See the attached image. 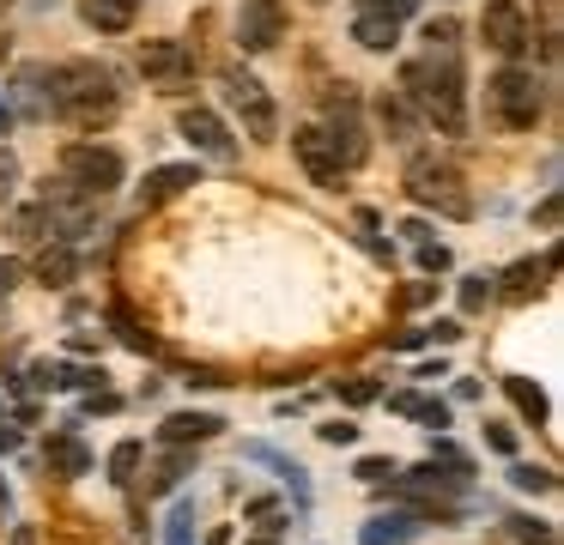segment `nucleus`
<instances>
[{
	"label": "nucleus",
	"mask_w": 564,
	"mask_h": 545,
	"mask_svg": "<svg viewBox=\"0 0 564 545\" xmlns=\"http://www.w3.org/2000/svg\"><path fill=\"white\" fill-rule=\"evenodd\" d=\"M401 97L413 116H431L443 133H467V79H462V24L431 19L425 55L401 67Z\"/></svg>",
	"instance_id": "1"
},
{
	"label": "nucleus",
	"mask_w": 564,
	"mask_h": 545,
	"mask_svg": "<svg viewBox=\"0 0 564 545\" xmlns=\"http://www.w3.org/2000/svg\"><path fill=\"white\" fill-rule=\"evenodd\" d=\"M50 116L79 133H98L122 116V85L104 61H62L50 67Z\"/></svg>",
	"instance_id": "2"
},
{
	"label": "nucleus",
	"mask_w": 564,
	"mask_h": 545,
	"mask_svg": "<svg viewBox=\"0 0 564 545\" xmlns=\"http://www.w3.org/2000/svg\"><path fill=\"white\" fill-rule=\"evenodd\" d=\"M401 188L413 194L419 206H431V212L443 218H474V194H467L462 170L449 164L443 152H413L401 170Z\"/></svg>",
	"instance_id": "3"
},
{
	"label": "nucleus",
	"mask_w": 564,
	"mask_h": 545,
	"mask_svg": "<svg viewBox=\"0 0 564 545\" xmlns=\"http://www.w3.org/2000/svg\"><path fill=\"white\" fill-rule=\"evenodd\" d=\"M128 164L122 152H110V145H91V140H67L62 145V182H74L79 194H91V200H104L110 188H122Z\"/></svg>",
	"instance_id": "4"
},
{
	"label": "nucleus",
	"mask_w": 564,
	"mask_h": 545,
	"mask_svg": "<svg viewBox=\"0 0 564 545\" xmlns=\"http://www.w3.org/2000/svg\"><path fill=\"white\" fill-rule=\"evenodd\" d=\"M486 103H491V116H498V128L528 133V128L540 121V109H546V97H540V79H534V73L503 67L498 79L486 85Z\"/></svg>",
	"instance_id": "5"
},
{
	"label": "nucleus",
	"mask_w": 564,
	"mask_h": 545,
	"mask_svg": "<svg viewBox=\"0 0 564 545\" xmlns=\"http://www.w3.org/2000/svg\"><path fill=\"white\" fill-rule=\"evenodd\" d=\"M219 85H225V97H231V109L243 116L249 140H273V133H280V109H273L268 85H261L256 73H243V67H225V73H219Z\"/></svg>",
	"instance_id": "6"
},
{
	"label": "nucleus",
	"mask_w": 564,
	"mask_h": 545,
	"mask_svg": "<svg viewBox=\"0 0 564 545\" xmlns=\"http://www.w3.org/2000/svg\"><path fill=\"white\" fill-rule=\"evenodd\" d=\"M328 145H334V157H340V170H358L370 157V140H365V121H358V97H352V85H340V97L328 103Z\"/></svg>",
	"instance_id": "7"
},
{
	"label": "nucleus",
	"mask_w": 564,
	"mask_h": 545,
	"mask_svg": "<svg viewBox=\"0 0 564 545\" xmlns=\"http://www.w3.org/2000/svg\"><path fill=\"white\" fill-rule=\"evenodd\" d=\"M479 36H486L491 55L516 61L528 43H534V24H528V12L516 7V0H486V12H479Z\"/></svg>",
	"instance_id": "8"
},
{
	"label": "nucleus",
	"mask_w": 564,
	"mask_h": 545,
	"mask_svg": "<svg viewBox=\"0 0 564 545\" xmlns=\"http://www.w3.org/2000/svg\"><path fill=\"white\" fill-rule=\"evenodd\" d=\"M237 43H243L249 55L280 48L285 43V7L280 0H243V12H237Z\"/></svg>",
	"instance_id": "9"
},
{
	"label": "nucleus",
	"mask_w": 564,
	"mask_h": 545,
	"mask_svg": "<svg viewBox=\"0 0 564 545\" xmlns=\"http://www.w3.org/2000/svg\"><path fill=\"white\" fill-rule=\"evenodd\" d=\"M140 73H147V79H159L164 91H176V85L195 79V48H188V43H171V36H159V43H140Z\"/></svg>",
	"instance_id": "10"
},
{
	"label": "nucleus",
	"mask_w": 564,
	"mask_h": 545,
	"mask_svg": "<svg viewBox=\"0 0 564 545\" xmlns=\"http://www.w3.org/2000/svg\"><path fill=\"white\" fill-rule=\"evenodd\" d=\"M176 128H183V140L195 145V152H207V157H237V133L225 128V121L213 116L207 103H188L183 116H176Z\"/></svg>",
	"instance_id": "11"
},
{
	"label": "nucleus",
	"mask_w": 564,
	"mask_h": 545,
	"mask_svg": "<svg viewBox=\"0 0 564 545\" xmlns=\"http://www.w3.org/2000/svg\"><path fill=\"white\" fill-rule=\"evenodd\" d=\"M292 152H297V164L310 170V182H322V188H334V182L346 176L340 157H334V145H328V133H322V128H297V133H292Z\"/></svg>",
	"instance_id": "12"
},
{
	"label": "nucleus",
	"mask_w": 564,
	"mask_h": 545,
	"mask_svg": "<svg viewBox=\"0 0 564 545\" xmlns=\"http://www.w3.org/2000/svg\"><path fill=\"white\" fill-rule=\"evenodd\" d=\"M43 460H50L55 479H86V472H91V448H86V436H79L74 424L50 430V443H43Z\"/></svg>",
	"instance_id": "13"
},
{
	"label": "nucleus",
	"mask_w": 564,
	"mask_h": 545,
	"mask_svg": "<svg viewBox=\"0 0 564 545\" xmlns=\"http://www.w3.org/2000/svg\"><path fill=\"white\" fill-rule=\"evenodd\" d=\"M219 430H225L219 412H171V418L159 424V443H171V448H200V443H213Z\"/></svg>",
	"instance_id": "14"
},
{
	"label": "nucleus",
	"mask_w": 564,
	"mask_h": 545,
	"mask_svg": "<svg viewBox=\"0 0 564 545\" xmlns=\"http://www.w3.org/2000/svg\"><path fill=\"white\" fill-rule=\"evenodd\" d=\"M13 121L25 116V121H50V67H19V79H13Z\"/></svg>",
	"instance_id": "15"
},
{
	"label": "nucleus",
	"mask_w": 564,
	"mask_h": 545,
	"mask_svg": "<svg viewBox=\"0 0 564 545\" xmlns=\"http://www.w3.org/2000/svg\"><path fill=\"white\" fill-rule=\"evenodd\" d=\"M437 515H425V509H406V515H377L365 533H358V545H406L413 533H425Z\"/></svg>",
	"instance_id": "16"
},
{
	"label": "nucleus",
	"mask_w": 564,
	"mask_h": 545,
	"mask_svg": "<svg viewBox=\"0 0 564 545\" xmlns=\"http://www.w3.org/2000/svg\"><path fill=\"white\" fill-rule=\"evenodd\" d=\"M79 19H86L91 31H104V36H122V31H134L140 0H79Z\"/></svg>",
	"instance_id": "17"
},
{
	"label": "nucleus",
	"mask_w": 564,
	"mask_h": 545,
	"mask_svg": "<svg viewBox=\"0 0 564 545\" xmlns=\"http://www.w3.org/2000/svg\"><path fill=\"white\" fill-rule=\"evenodd\" d=\"M552 266H558V254H546V261H516L503 279H491V291H503L510 303H528L540 285H546V273H552Z\"/></svg>",
	"instance_id": "18"
},
{
	"label": "nucleus",
	"mask_w": 564,
	"mask_h": 545,
	"mask_svg": "<svg viewBox=\"0 0 564 545\" xmlns=\"http://www.w3.org/2000/svg\"><path fill=\"white\" fill-rule=\"evenodd\" d=\"M183 188H200V170H195V164H164V170H152V176H147L140 200H147V206H164V200H176Z\"/></svg>",
	"instance_id": "19"
},
{
	"label": "nucleus",
	"mask_w": 564,
	"mask_h": 545,
	"mask_svg": "<svg viewBox=\"0 0 564 545\" xmlns=\"http://www.w3.org/2000/svg\"><path fill=\"white\" fill-rule=\"evenodd\" d=\"M31 273H37V285H74V273H79L74 242H43V254L31 261Z\"/></svg>",
	"instance_id": "20"
},
{
	"label": "nucleus",
	"mask_w": 564,
	"mask_h": 545,
	"mask_svg": "<svg viewBox=\"0 0 564 545\" xmlns=\"http://www.w3.org/2000/svg\"><path fill=\"white\" fill-rule=\"evenodd\" d=\"M503 394H510V406L516 412H522V418L528 424H546V388H540V382H528V375H503Z\"/></svg>",
	"instance_id": "21"
},
{
	"label": "nucleus",
	"mask_w": 564,
	"mask_h": 545,
	"mask_svg": "<svg viewBox=\"0 0 564 545\" xmlns=\"http://www.w3.org/2000/svg\"><path fill=\"white\" fill-rule=\"evenodd\" d=\"M188 472H195V455H188V448H176V455H164L159 467L147 472V491H152V497H171L176 484L188 479Z\"/></svg>",
	"instance_id": "22"
},
{
	"label": "nucleus",
	"mask_w": 564,
	"mask_h": 545,
	"mask_svg": "<svg viewBox=\"0 0 564 545\" xmlns=\"http://www.w3.org/2000/svg\"><path fill=\"white\" fill-rule=\"evenodd\" d=\"M86 382H104L98 370H74V363H31V388H86Z\"/></svg>",
	"instance_id": "23"
},
{
	"label": "nucleus",
	"mask_w": 564,
	"mask_h": 545,
	"mask_svg": "<svg viewBox=\"0 0 564 545\" xmlns=\"http://www.w3.org/2000/svg\"><path fill=\"white\" fill-rule=\"evenodd\" d=\"M352 43L370 48V55H389V48L401 43V24H389V19H352Z\"/></svg>",
	"instance_id": "24"
},
{
	"label": "nucleus",
	"mask_w": 564,
	"mask_h": 545,
	"mask_svg": "<svg viewBox=\"0 0 564 545\" xmlns=\"http://www.w3.org/2000/svg\"><path fill=\"white\" fill-rule=\"evenodd\" d=\"M249 460H268V467H273V472H280V479H285V484H292V491H297V503H310V472L297 467V460H285L280 448H261V443L249 448Z\"/></svg>",
	"instance_id": "25"
},
{
	"label": "nucleus",
	"mask_w": 564,
	"mask_h": 545,
	"mask_svg": "<svg viewBox=\"0 0 564 545\" xmlns=\"http://www.w3.org/2000/svg\"><path fill=\"white\" fill-rule=\"evenodd\" d=\"M7 230H13L19 242H50V237H55V230H50V212H43V206H19Z\"/></svg>",
	"instance_id": "26"
},
{
	"label": "nucleus",
	"mask_w": 564,
	"mask_h": 545,
	"mask_svg": "<svg viewBox=\"0 0 564 545\" xmlns=\"http://www.w3.org/2000/svg\"><path fill=\"white\" fill-rule=\"evenodd\" d=\"M419 12V0H352V19H389V24H401V19H413Z\"/></svg>",
	"instance_id": "27"
},
{
	"label": "nucleus",
	"mask_w": 564,
	"mask_h": 545,
	"mask_svg": "<svg viewBox=\"0 0 564 545\" xmlns=\"http://www.w3.org/2000/svg\"><path fill=\"white\" fill-rule=\"evenodd\" d=\"M377 116H382V128H389V133H401V140H406V133H413V103H406V97L401 91H389V97H382V103H377Z\"/></svg>",
	"instance_id": "28"
},
{
	"label": "nucleus",
	"mask_w": 564,
	"mask_h": 545,
	"mask_svg": "<svg viewBox=\"0 0 564 545\" xmlns=\"http://www.w3.org/2000/svg\"><path fill=\"white\" fill-rule=\"evenodd\" d=\"M134 472H140V443H116L110 448V484H134Z\"/></svg>",
	"instance_id": "29"
},
{
	"label": "nucleus",
	"mask_w": 564,
	"mask_h": 545,
	"mask_svg": "<svg viewBox=\"0 0 564 545\" xmlns=\"http://www.w3.org/2000/svg\"><path fill=\"white\" fill-rule=\"evenodd\" d=\"M116 334H122V346H128V351H140V358H147V351H159V339H152L128 309H116Z\"/></svg>",
	"instance_id": "30"
},
{
	"label": "nucleus",
	"mask_w": 564,
	"mask_h": 545,
	"mask_svg": "<svg viewBox=\"0 0 564 545\" xmlns=\"http://www.w3.org/2000/svg\"><path fill=\"white\" fill-rule=\"evenodd\" d=\"M164 545H195V509L176 503L171 521H164Z\"/></svg>",
	"instance_id": "31"
},
{
	"label": "nucleus",
	"mask_w": 564,
	"mask_h": 545,
	"mask_svg": "<svg viewBox=\"0 0 564 545\" xmlns=\"http://www.w3.org/2000/svg\"><path fill=\"white\" fill-rule=\"evenodd\" d=\"M491 297H498V291H491V279H486V273L462 279V309H467V315H479V309H486Z\"/></svg>",
	"instance_id": "32"
},
{
	"label": "nucleus",
	"mask_w": 564,
	"mask_h": 545,
	"mask_svg": "<svg viewBox=\"0 0 564 545\" xmlns=\"http://www.w3.org/2000/svg\"><path fill=\"white\" fill-rule=\"evenodd\" d=\"M510 484H516V491H552L558 479H552V467H522V460H516V467H510Z\"/></svg>",
	"instance_id": "33"
},
{
	"label": "nucleus",
	"mask_w": 564,
	"mask_h": 545,
	"mask_svg": "<svg viewBox=\"0 0 564 545\" xmlns=\"http://www.w3.org/2000/svg\"><path fill=\"white\" fill-rule=\"evenodd\" d=\"M352 472H358V479H365V484H389V479H394V472H401V467H394L389 455H365V460H358Z\"/></svg>",
	"instance_id": "34"
},
{
	"label": "nucleus",
	"mask_w": 564,
	"mask_h": 545,
	"mask_svg": "<svg viewBox=\"0 0 564 545\" xmlns=\"http://www.w3.org/2000/svg\"><path fill=\"white\" fill-rule=\"evenodd\" d=\"M377 394H382L377 375H346V382H340V400H352V406H370Z\"/></svg>",
	"instance_id": "35"
},
{
	"label": "nucleus",
	"mask_w": 564,
	"mask_h": 545,
	"mask_svg": "<svg viewBox=\"0 0 564 545\" xmlns=\"http://www.w3.org/2000/svg\"><path fill=\"white\" fill-rule=\"evenodd\" d=\"M510 527H516V539H522V545H558V533H552L546 521H528V515H516Z\"/></svg>",
	"instance_id": "36"
},
{
	"label": "nucleus",
	"mask_w": 564,
	"mask_h": 545,
	"mask_svg": "<svg viewBox=\"0 0 564 545\" xmlns=\"http://www.w3.org/2000/svg\"><path fill=\"white\" fill-rule=\"evenodd\" d=\"M413 254H419L425 273H449V249H443V242H413Z\"/></svg>",
	"instance_id": "37"
},
{
	"label": "nucleus",
	"mask_w": 564,
	"mask_h": 545,
	"mask_svg": "<svg viewBox=\"0 0 564 545\" xmlns=\"http://www.w3.org/2000/svg\"><path fill=\"white\" fill-rule=\"evenodd\" d=\"M413 418H419V424H431V430H449V406H443V400H425V394H419Z\"/></svg>",
	"instance_id": "38"
},
{
	"label": "nucleus",
	"mask_w": 564,
	"mask_h": 545,
	"mask_svg": "<svg viewBox=\"0 0 564 545\" xmlns=\"http://www.w3.org/2000/svg\"><path fill=\"white\" fill-rule=\"evenodd\" d=\"M316 436H322V443H334V448H346V443H358V424L352 418H328Z\"/></svg>",
	"instance_id": "39"
},
{
	"label": "nucleus",
	"mask_w": 564,
	"mask_h": 545,
	"mask_svg": "<svg viewBox=\"0 0 564 545\" xmlns=\"http://www.w3.org/2000/svg\"><path fill=\"white\" fill-rule=\"evenodd\" d=\"M13 188H19V157L7 152V145H0V206L13 200Z\"/></svg>",
	"instance_id": "40"
},
{
	"label": "nucleus",
	"mask_w": 564,
	"mask_h": 545,
	"mask_svg": "<svg viewBox=\"0 0 564 545\" xmlns=\"http://www.w3.org/2000/svg\"><path fill=\"white\" fill-rule=\"evenodd\" d=\"M486 443L498 448V455H516V430L503 418H486Z\"/></svg>",
	"instance_id": "41"
},
{
	"label": "nucleus",
	"mask_w": 564,
	"mask_h": 545,
	"mask_svg": "<svg viewBox=\"0 0 564 545\" xmlns=\"http://www.w3.org/2000/svg\"><path fill=\"white\" fill-rule=\"evenodd\" d=\"M425 339H431V346H449V339H462V327H455V321H431Z\"/></svg>",
	"instance_id": "42"
},
{
	"label": "nucleus",
	"mask_w": 564,
	"mask_h": 545,
	"mask_svg": "<svg viewBox=\"0 0 564 545\" xmlns=\"http://www.w3.org/2000/svg\"><path fill=\"white\" fill-rule=\"evenodd\" d=\"M280 515H285V509L273 503V497H256V503H249V521H280Z\"/></svg>",
	"instance_id": "43"
},
{
	"label": "nucleus",
	"mask_w": 564,
	"mask_h": 545,
	"mask_svg": "<svg viewBox=\"0 0 564 545\" xmlns=\"http://www.w3.org/2000/svg\"><path fill=\"white\" fill-rule=\"evenodd\" d=\"M431 297H437V285H431V279H419V285L413 291H406V309H425V303Z\"/></svg>",
	"instance_id": "44"
},
{
	"label": "nucleus",
	"mask_w": 564,
	"mask_h": 545,
	"mask_svg": "<svg viewBox=\"0 0 564 545\" xmlns=\"http://www.w3.org/2000/svg\"><path fill=\"white\" fill-rule=\"evenodd\" d=\"M86 412H122V400L104 394V388H98V394H86Z\"/></svg>",
	"instance_id": "45"
},
{
	"label": "nucleus",
	"mask_w": 564,
	"mask_h": 545,
	"mask_svg": "<svg viewBox=\"0 0 564 545\" xmlns=\"http://www.w3.org/2000/svg\"><path fill=\"white\" fill-rule=\"evenodd\" d=\"M13 285H19V261H0V297H7Z\"/></svg>",
	"instance_id": "46"
},
{
	"label": "nucleus",
	"mask_w": 564,
	"mask_h": 545,
	"mask_svg": "<svg viewBox=\"0 0 564 545\" xmlns=\"http://www.w3.org/2000/svg\"><path fill=\"white\" fill-rule=\"evenodd\" d=\"M401 237H406V242H431V230L419 225V218H406V225H401Z\"/></svg>",
	"instance_id": "47"
},
{
	"label": "nucleus",
	"mask_w": 564,
	"mask_h": 545,
	"mask_svg": "<svg viewBox=\"0 0 564 545\" xmlns=\"http://www.w3.org/2000/svg\"><path fill=\"white\" fill-rule=\"evenodd\" d=\"M7 128H13V109H7V97H0V140H7Z\"/></svg>",
	"instance_id": "48"
},
{
	"label": "nucleus",
	"mask_w": 564,
	"mask_h": 545,
	"mask_svg": "<svg viewBox=\"0 0 564 545\" xmlns=\"http://www.w3.org/2000/svg\"><path fill=\"white\" fill-rule=\"evenodd\" d=\"M13 545H37V533H31V527H19V533H13Z\"/></svg>",
	"instance_id": "49"
},
{
	"label": "nucleus",
	"mask_w": 564,
	"mask_h": 545,
	"mask_svg": "<svg viewBox=\"0 0 564 545\" xmlns=\"http://www.w3.org/2000/svg\"><path fill=\"white\" fill-rule=\"evenodd\" d=\"M0 515H7V484H0Z\"/></svg>",
	"instance_id": "50"
},
{
	"label": "nucleus",
	"mask_w": 564,
	"mask_h": 545,
	"mask_svg": "<svg viewBox=\"0 0 564 545\" xmlns=\"http://www.w3.org/2000/svg\"><path fill=\"white\" fill-rule=\"evenodd\" d=\"M0 61H7V43H0Z\"/></svg>",
	"instance_id": "51"
},
{
	"label": "nucleus",
	"mask_w": 564,
	"mask_h": 545,
	"mask_svg": "<svg viewBox=\"0 0 564 545\" xmlns=\"http://www.w3.org/2000/svg\"><path fill=\"white\" fill-rule=\"evenodd\" d=\"M0 424H7V406H0Z\"/></svg>",
	"instance_id": "52"
},
{
	"label": "nucleus",
	"mask_w": 564,
	"mask_h": 545,
	"mask_svg": "<svg viewBox=\"0 0 564 545\" xmlns=\"http://www.w3.org/2000/svg\"><path fill=\"white\" fill-rule=\"evenodd\" d=\"M0 12H7V0H0Z\"/></svg>",
	"instance_id": "53"
}]
</instances>
